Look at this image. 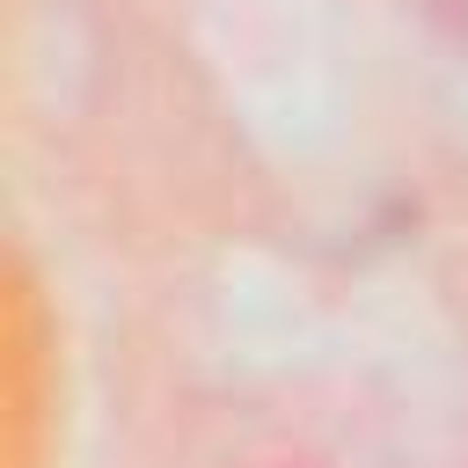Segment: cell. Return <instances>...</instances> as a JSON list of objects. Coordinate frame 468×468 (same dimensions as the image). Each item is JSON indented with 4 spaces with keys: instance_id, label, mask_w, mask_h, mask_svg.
<instances>
[]
</instances>
